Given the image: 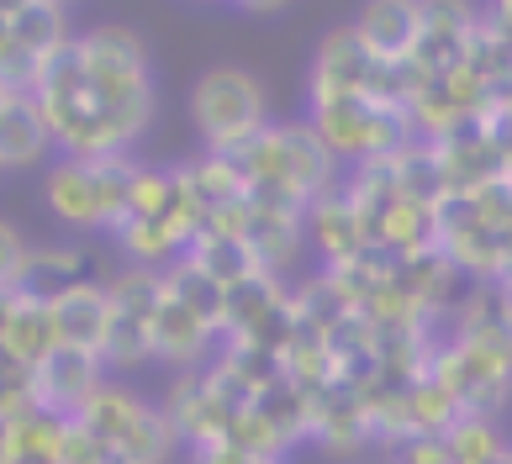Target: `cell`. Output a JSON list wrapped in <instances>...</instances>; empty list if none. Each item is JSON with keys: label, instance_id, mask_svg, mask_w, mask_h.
I'll return each mask as SVG.
<instances>
[{"label": "cell", "instance_id": "cell-6", "mask_svg": "<svg viewBox=\"0 0 512 464\" xmlns=\"http://www.w3.org/2000/svg\"><path fill=\"white\" fill-rule=\"evenodd\" d=\"M37 385V406L43 412H59V417H80L85 401L106 385V364L96 354H80V348H53V354L32 370Z\"/></svg>", "mask_w": 512, "mask_h": 464}, {"label": "cell", "instance_id": "cell-16", "mask_svg": "<svg viewBox=\"0 0 512 464\" xmlns=\"http://www.w3.org/2000/svg\"><path fill=\"white\" fill-rule=\"evenodd\" d=\"M502 285H507V301H512V280H502Z\"/></svg>", "mask_w": 512, "mask_h": 464}, {"label": "cell", "instance_id": "cell-1", "mask_svg": "<svg viewBox=\"0 0 512 464\" xmlns=\"http://www.w3.org/2000/svg\"><path fill=\"white\" fill-rule=\"evenodd\" d=\"M132 174H138V159H127V153H111V159H69L64 153L43 180L48 211L69 232H117Z\"/></svg>", "mask_w": 512, "mask_h": 464}, {"label": "cell", "instance_id": "cell-7", "mask_svg": "<svg viewBox=\"0 0 512 464\" xmlns=\"http://www.w3.org/2000/svg\"><path fill=\"white\" fill-rule=\"evenodd\" d=\"M48 317H53V338L64 348H80V354H96L106 348V327H111V290L101 280H85L64 290V296L48 301Z\"/></svg>", "mask_w": 512, "mask_h": 464}, {"label": "cell", "instance_id": "cell-12", "mask_svg": "<svg viewBox=\"0 0 512 464\" xmlns=\"http://www.w3.org/2000/svg\"><path fill=\"white\" fill-rule=\"evenodd\" d=\"M6 32H11V43L22 48L27 58H37V64H48L59 48L74 43L69 11L53 6V0H22V6H6Z\"/></svg>", "mask_w": 512, "mask_h": 464}, {"label": "cell", "instance_id": "cell-2", "mask_svg": "<svg viewBox=\"0 0 512 464\" xmlns=\"http://www.w3.org/2000/svg\"><path fill=\"white\" fill-rule=\"evenodd\" d=\"M74 422H85L122 464H169V454H175V443H180L164 406H154L122 380H106Z\"/></svg>", "mask_w": 512, "mask_h": 464}, {"label": "cell", "instance_id": "cell-13", "mask_svg": "<svg viewBox=\"0 0 512 464\" xmlns=\"http://www.w3.org/2000/svg\"><path fill=\"white\" fill-rule=\"evenodd\" d=\"M16 285L37 301H53V296H64V290L85 285V254L80 248H27Z\"/></svg>", "mask_w": 512, "mask_h": 464}, {"label": "cell", "instance_id": "cell-9", "mask_svg": "<svg viewBox=\"0 0 512 464\" xmlns=\"http://www.w3.org/2000/svg\"><path fill=\"white\" fill-rule=\"evenodd\" d=\"M212 343H217L212 327H206L191 306H180L164 290V301H159V312H154V359L175 364L180 375H191V370H201V364H206Z\"/></svg>", "mask_w": 512, "mask_h": 464}, {"label": "cell", "instance_id": "cell-5", "mask_svg": "<svg viewBox=\"0 0 512 464\" xmlns=\"http://www.w3.org/2000/svg\"><path fill=\"white\" fill-rule=\"evenodd\" d=\"M111 290V327H106V348L101 364L106 370H143L154 359V312L164 301V269H122Z\"/></svg>", "mask_w": 512, "mask_h": 464}, {"label": "cell", "instance_id": "cell-3", "mask_svg": "<svg viewBox=\"0 0 512 464\" xmlns=\"http://www.w3.org/2000/svg\"><path fill=\"white\" fill-rule=\"evenodd\" d=\"M74 48H80L90 80L101 85V95L122 111V122L132 132H148V122H154V64H148L143 37L132 27L106 22V27L80 32Z\"/></svg>", "mask_w": 512, "mask_h": 464}, {"label": "cell", "instance_id": "cell-17", "mask_svg": "<svg viewBox=\"0 0 512 464\" xmlns=\"http://www.w3.org/2000/svg\"><path fill=\"white\" fill-rule=\"evenodd\" d=\"M0 174H6V169H0Z\"/></svg>", "mask_w": 512, "mask_h": 464}, {"label": "cell", "instance_id": "cell-11", "mask_svg": "<svg viewBox=\"0 0 512 464\" xmlns=\"http://www.w3.org/2000/svg\"><path fill=\"white\" fill-rule=\"evenodd\" d=\"M64 428L69 417L43 412V406H27L0 422V464H59L64 449Z\"/></svg>", "mask_w": 512, "mask_h": 464}, {"label": "cell", "instance_id": "cell-4", "mask_svg": "<svg viewBox=\"0 0 512 464\" xmlns=\"http://www.w3.org/2000/svg\"><path fill=\"white\" fill-rule=\"evenodd\" d=\"M191 122L212 153H243L270 122H264V85L249 69H206L191 85Z\"/></svg>", "mask_w": 512, "mask_h": 464}, {"label": "cell", "instance_id": "cell-8", "mask_svg": "<svg viewBox=\"0 0 512 464\" xmlns=\"http://www.w3.org/2000/svg\"><path fill=\"white\" fill-rule=\"evenodd\" d=\"M354 37L365 43V53L386 69L412 64L417 43H423V6H402V0H386V6H365L354 22Z\"/></svg>", "mask_w": 512, "mask_h": 464}, {"label": "cell", "instance_id": "cell-14", "mask_svg": "<svg viewBox=\"0 0 512 464\" xmlns=\"http://www.w3.org/2000/svg\"><path fill=\"white\" fill-rule=\"evenodd\" d=\"M27 406H37V385H32V370L27 364H16L6 348H0V422L27 412Z\"/></svg>", "mask_w": 512, "mask_h": 464}, {"label": "cell", "instance_id": "cell-10", "mask_svg": "<svg viewBox=\"0 0 512 464\" xmlns=\"http://www.w3.org/2000/svg\"><path fill=\"white\" fill-rule=\"evenodd\" d=\"M48 122L43 111H37L32 90H11L6 101H0V169H32L48 159Z\"/></svg>", "mask_w": 512, "mask_h": 464}, {"label": "cell", "instance_id": "cell-15", "mask_svg": "<svg viewBox=\"0 0 512 464\" xmlns=\"http://www.w3.org/2000/svg\"><path fill=\"white\" fill-rule=\"evenodd\" d=\"M22 259H27L22 232H16L11 222H0V285H16V275H22Z\"/></svg>", "mask_w": 512, "mask_h": 464}]
</instances>
